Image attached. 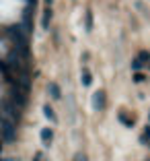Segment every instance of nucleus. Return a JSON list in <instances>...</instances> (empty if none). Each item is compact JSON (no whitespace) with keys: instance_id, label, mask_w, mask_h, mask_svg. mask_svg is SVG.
<instances>
[{"instance_id":"ddd939ff","label":"nucleus","mask_w":150,"mask_h":161,"mask_svg":"<svg viewBox=\"0 0 150 161\" xmlns=\"http://www.w3.org/2000/svg\"><path fill=\"white\" fill-rule=\"evenodd\" d=\"M119 122H122L123 126H127V128H130V126H134V118H130V116H126V114H122V116H119Z\"/></svg>"},{"instance_id":"20e7f679","label":"nucleus","mask_w":150,"mask_h":161,"mask_svg":"<svg viewBox=\"0 0 150 161\" xmlns=\"http://www.w3.org/2000/svg\"><path fill=\"white\" fill-rule=\"evenodd\" d=\"M146 62H150V52H140L134 58V62H132V70H142V66Z\"/></svg>"},{"instance_id":"9d476101","label":"nucleus","mask_w":150,"mask_h":161,"mask_svg":"<svg viewBox=\"0 0 150 161\" xmlns=\"http://www.w3.org/2000/svg\"><path fill=\"white\" fill-rule=\"evenodd\" d=\"M80 79H82V85H85V87H89L91 83H93V76H91L89 68H82V72H80Z\"/></svg>"},{"instance_id":"f3484780","label":"nucleus","mask_w":150,"mask_h":161,"mask_svg":"<svg viewBox=\"0 0 150 161\" xmlns=\"http://www.w3.org/2000/svg\"><path fill=\"white\" fill-rule=\"evenodd\" d=\"M33 161H43V155H41V153H37V155H35V159H33Z\"/></svg>"},{"instance_id":"f257e3e1","label":"nucleus","mask_w":150,"mask_h":161,"mask_svg":"<svg viewBox=\"0 0 150 161\" xmlns=\"http://www.w3.org/2000/svg\"><path fill=\"white\" fill-rule=\"evenodd\" d=\"M10 33V39H13L14 43H17V52L21 54V56H29V47H27V33L23 31V27H10L8 29Z\"/></svg>"},{"instance_id":"f03ea898","label":"nucleus","mask_w":150,"mask_h":161,"mask_svg":"<svg viewBox=\"0 0 150 161\" xmlns=\"http://www.w3.org/2000/svg\"><path fill=\"white\" fill-rule=\"evenodd\" d=\"M0 118L8 120V122H13V124L19 122V109H17V105L8 99L0 101Z\"/></svg>"},{"instance_id":"39448f33","label":"nucleus","mask_w":150,"mask_h":161,"mask_svg":"<svg viewBox=\"0 0 150 161\" xmlns=\"http://www.w3.org/2000/svg\"><path fill=\"white\" fill-rule=\"evenodd\" d=\"M13 103H14V105H21V108L27 103V95L21 91V87H19V85L13 87Z\"/></svg>"},{"instance_id":"7ed1b4c3","label":"nucleus","mask_w":150,"mask_h":161,"mask_svg":"<svg viewBox=\"0 0 150 161\" xmlns=\"http://www.w3.org/2000/svg\"><path fill=\"white\" fill-rule=\"evenodd\" d=\"M0 132H2V138H4L6 142H13L14 138H17V130H14V124L8 122V120L0 118Z\"/></svg>"},{"instance_id":"2eb2a0df","label":"nucleus","mask_w":150,"mask_h":161,"mask_svg":"<svg viewBox=\"0 0 150 161\" xmlns=\"http://www.w3.org/2000/svg\"><path fill=\"white\" fill-rule=\"evenodd\" d=\"M85 23H86V31H91V29H93V13H91V10H86V19H85Z\"/></svg>"},{"instance_id":"f8f14e48","label":"nucleus","mask_w":150,"mask_h":161,"mask_svg":"<svg viewBox=\"0 0 150 161\" xmlns=\"http://www.w3.org/2000/svg\"><path fill=\"white\" fill-rule=\"evenodd\" d=\"M43 114H45V118L47 120H52V122H58V118H56V112H54L49 105H43Z\"/></svg>"},{"instance_id":"423d86ee","label":"nucleus","mask_w":150,"mask_h":161,"mask_svg":"<svg viewBox=\"0 0 150 161\" xmlns=\"http://www.w3.org/2000/svg\"><path fill=\"white\" fill-rule=\"evenodd\" d=\"M93 109H97V112L105 109V91H97V93H93Z\"/></svg>"},{"instance_id":"9b49d317","label":"nucleus","mask_w":150,"mask_h":161,"mask_svg":"<svg viewBox=\"0 0 150 161\" xmlns=\"http://www.w3.org/2000/svg\"><path fill=\"white\" fill-rule=\"evenodd\" d=\"M49 19H52V10H49V6H47V8L43 10V21H41L43 29H49Z\"/></svg>"},{"instance_id":"a211bd4d","label":"nucleus","mask_w":150,"mask_h":161,"mask_svg":"<svg viewBox=\"0 0 150 161\" xmlns=\"http://www.w3.org/2000/svg\"><path fill=\"white\" fill-rule=\"evenodd\" d=\"M29 2H33V0H29Z\"/></svg>"},{"instance_id":"0eeeda50","label":"nucleus","mask_w":150,"mask_h":161,"mask_svg":"<svg viewBox=\"0 0 150 161\" xmlns=\"http://www.w3.org/2000/svg\"><path fill=\"white\" fill-rule=\"evenodd\" d=\"M47 93L52 95L54 99H62V91H60V87H58L56 83H49V85H47Z\"/></svg>"},{"instance_id":"6e6552de","label":"nucleus","mask_w":150,"mask_h":161,"mask_svg":"<svg viewBox=\"0 0 150 161\" xmlns=\"http://www.w3.org/2000/svg\"><path fill=\"white\" fill-rule=\"evenodd\" d=\"M41 141H43V145H52V141H54V130H49V128H43L41 130Z\"/></svg>"},{"instance_id":"1a4fd4ad","label":"nucleus","mask_w":150,"mask_h":161,"mask_svg":"<svg viewBox=\"0 0 150 161\" xmlns=\"http://www.w3.org/2000/svg\"><path fill=\"white\" fill-rule=\"evenodd\" d=\"M23 31L25 33H31V13L29 10H25V14H23Z\"/></svg>"},{"instance_id":"4468645a","label":"nucleus","mask_w":150,"mask_h":161,"mask_svg":"<svg viewBox=\"0 0 150 161\" xmlns=\"http://www.w3.org/2000/svg\"><path fill=\"white\" fill-rule=\"evenodd\" d=\"M140 141L144 142V145H148V142H150V126L144 128V132H142V138H140Z\"/></svg>"},{"instance_id":"dca6fc26","label":"nucleus","mask_w":150,"mask_h":161,"mask_svg":"<svg viewBox=\"0 0 150 161\" xmlns=\"http://www.w3.org/2000/svg\"><path fill=\"white\" fill-rule=\"evenodd\" d=\"M74 161H89V157H86L85 153H76V155H74Z\"/></svg>"}]
</instances>
